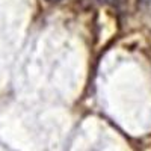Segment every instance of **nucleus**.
I'll list each match as a JSON object with an SVG mask.
<instances>
[{
  "label": "nucleus",
  "mask_w": 151,
  "mask_h": 151,
  "mask_svg": "<svg viewBox=\"0 0 151 151\" xmlns=\"http://www.w3.org/2000/svg\"><path fill=\"white\" fill-rule=\"evenodd\" d=\"M109 2H116V0H109Z\"/></svg>",
  "instance_id": "nucleus-1"
},
{
  "label": "nucleus",
  "mask_w": 151,
  "mask_h": 151,
  "mask_svg": "<svg viewBox=\"0 0 151 151\" xmlns=\"http://www.w3.org/2000/svg\"><path fill=\"white\" fill-rule=\"evenodd\" d=\"M52 2H55V0H52Z\"/></svg>",
  "instance_id": "nucleus-2"
}]
</instances>
